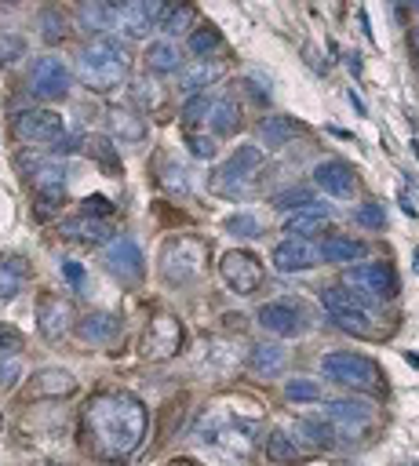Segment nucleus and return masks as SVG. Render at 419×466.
Masks as SVG:
<instances>
[{
	"mask_svg": "<svg viewBox=\"0 0 419 466\" xmlns=\"http://www.w3.org/2000/svg\"><path fill=\"white\" fill-rule=\"evenodd\" d=\"M80 437L96 459L103 462H124L146 437V408L139 397L124 390H103L84 405L80 416Z\"/></svg>",
	"mask_w": 419,
	"mask_h": 466,
	"instance_id": "1",
	"label": "nucleus"
},
{
	"mask_svg": "<svg viewBox=\"0 0 419 466\" xmlns=\"http://www.w3.org/2000/svg\"><path fill=\"white\" fill-rule=\"evenodd\" d=\"M77 77L92 91H114L128 77V48L117 37H103L92 48H84L77 59Z\"/></svg>",
	"mask_w": 419,
	"mask_h": 466,
	"instance_id": "2",
	"label": "nucleus"
},
{
	"mask_svg": "<svg viewBox=\"0 0 419 466\" xmlns=\"http://www.w3.org/2000/svg\"><path fill=\"white\" fill-rule=\"evenodd\" d=\"M208 270V241L183 233L172 237L160 251V277L168 285H194L197 277Z\"/></svg>",
	"mask_w": 419,
	"mask_h": 466,
	"instance_id": "3",
	"label": "nucleus"
},
{
	"mask_svg": "<svg viewBox=\"0 0 419 466\" xmlns=\"http://www.w3.org/2000/svg\"><path fill=\"white\" fill-rule=\"evenodd\" d=\"M321 371H324L332 383L351 387V390H365V394H379L383 390V371L365 353H351V350L324 353L321 357Z\"/></svg>",
	"mask_w": 419,
	"mask_h": 466,
	"instance_id": "4",
	"label": "nucleus"
},
{
	"mask_svg": "<svg viewBox=\"0 0 419 466\" xmlns=\"http://www.w3.org/2000/svg\"><path fill=\"white\" fill-rule=\"evenodd\" d=\"M343 288L351 299H358L365 310L387 303L397 292L394 270L387 262H361V266H347L343 270Z\"/></svg>",
	"mask_w": 419,
	"mask_h": 466,
	"instance_id": "5",
	"label": "nucleus"
},
{
	"mask_svg": "<svg viewBox=\"0 0 419 466\" xmlns=\"http://www.w3.org/2000/svg\"><path fill=\"white\" fill-rule=\"evenodd\" d=\"M168 12H172V8L160 5V0H132V5L114 8V26L121 30V37L142 41L153 26H164Z\"/></svg>",
	"mask_w": 419,
	"mask_h": 466,
	"instance_id": "6",
	"label": "nucleus"
},
{
	"mask_svg": "<svg viewBox=\"0 0 419 466\" xmlns=\"http://www.w3.org/2000/svg\"><path fill=\"white\" fill-rule=\"evenodd\" d=\"M321 306H324V314H328V321L335 328H343L351 335H372L369 310L358 299H351L343 288H321Z\"/></svg>",
	"mask_w": 419,
	"mask_h": 466,
	"instance_id": "7",
	"label": "nucleus"
},
{
	"mask_svg": "<svg viewBox=\"0 0 419 466\" xmlns=\"http://www.w3.org/2000/svg\"><path fill=\"white\" fill-rule=\"evenodd\" d=\"M103 262H106V270L117 277V281L128 285V288H135L146 277V259H142V248H139L135 237H114L106 244Z\"/></svg>",
	"mask_w": 419,
	"mask_h": 466,
	"instance_id": "8",
	"label": "nucleus"
},
{
	"mask_svg": "<svg viewBox=\"0 0 419 466\" xmlns=\"http://www.w3.org/2000/svg\"><path fill=\"white\" fill-rule=\"evenodd\" d=\"M183 350V324L172 314H153L146 332H142V357L150 361H168Z\"/></svg>",
	"mask_w": 419,
	"mask_h": 466,
	"instance_id": "9",
	"label": "nucleus"
},
{
	"mask_svg": "<svg viewBox=\"0 0 419 466\" xmlns=\"http://www.w3.org/2000/svg\"><path fill=\"white\" fill-rule=\"evenodd\" d=\"M324 419L332 423L335 437H361L376 423V408L358 397H340L324 405Z\"/></svg>",
	"mask_w": 419,
	"mask_h": 466,
	"instance_id": "10",
	"label": "nucleus"
},
{
	"mask_svg": "<svg viewBox=\"0 0 419 466\" xmlns=\"http://www.w3.org/2000/svg\"><path fill=\"white\" fill-rule=\"evenodd\" d=\"M219 273H223L226 288L237 292V296H251L263 285V262L251 251H226L223 262H219Z\"/></svg>",
	"mask_w": 419,
	"mask_h": 466,
	"instance_id": "11",
	"label": "nucleus"
},
{
	"mask_svg": "<svg viewBox=\"0 0 419 466\" xmlns=\"http://www.w3.org/2000/svg\"><path fill=\"white\" fill-rule=\"evenodd\" d=\"M69 80L73 77H69L66 62L55 55H44V59H37V66L30 73V96L41 103H59V99H66Z\"/></svg>",
	"mask_w": 419,
	"mask_h": 466,
	"instance_id": "12",
	"label": "nucleus"
},
{
	"mask_svg": "<svg viewBox=\"0 0 419 466\" xmlns=\"http://www.w3.org/2000/svg\"><path fill=\"white\" fill-rule=\"evenodd\" d=\"M12 132L23 142H59L62 139V117L55 110H23L12 124Z\"/></svg>",
	"mask_w": 419,
	"mask_h": 466,
	"instance_id": "13",
	"label": "nucleus"
},
{
	"mask_svg": "<svg viewBox=\"0 0 419 466\" xmlns=\"http://www.w3.org/2000/svg\"><path fill=\"white\" fill-rule=\"evenodd\" d=\"M270 262H274V270H281V273H299V270H314V266H321V248H317L314 241H303V237H288V241H281V244L274 248Z\"/></svg>",
	"mask_w": 419,
	"mask_h": 466,
	"instance_id": "14",
	"label": "nucleus"
},
{
	"mask_svg": "<svg viewBox=\"0 0 419 466\" xmlns=\"http://www.w3.org/2000/svg\"><path fill=\"white\" fill-rule=\"evenodd\" d=\"M260 324L270 335H281V339L303 335V328H306L303 306H296V303H267V306H260Z\"/></svg>",
	"mask_w": 419,
	"mask_h": 466,
	"instance_id": "15",
	"label": "nucleus"
},
{
	"mask_svg": "<svg viewBox=\"0 0 419 466\" xmlns=\"http://www.w3.org/2000/svg\"><path fill=\"white\" fill-rule=\"evenodd\" d=\"M314 182L321 186L328 197H351L358 175H354V168L347 160H321L314 168Z\"/></svg>",
	"mask_w": 419,
	"mask_h": 466,
	"instance_id": "16",
	"label": "nucleus"
},
{
	"mask_svg": "<svg viewBox=\"0 0 419 466\" xmlns=\"http://www.w3.org/2000/svg\"><path fill=\"white\" fill-rule=\"evenodd\" d=\"M223 73H226V62H223V59H194V62L183 69V80H179L183 96H187V99L205 96V87H212L215 80H223Z\"/></svg>",
	"mask_w": 419,
	"mask_h": 466,
	"instance_id": "17",
	"label": "nucleus"
},
{
	"mask_svg": "<svg viewBox=\"0 0 419 466\" xmlns=\"http://www.w3.org/2000/svg\"><path fill=\"white\" fill-rule=\"evenodd\" d=\"M37 324H41V332L48 339H62L73 328V306H69V299L44 296L41 306H37Z\"/></svg>",
	"mask_w": 419,
	"mask_h": 466,
	"instance_id": "18",
	"label": "nucleus"
},
{
	"mask_svg": "<svg viewBox=\"0 0 419 466\" xmlns=\"http://www.w3.org/2000/svg\"><path fill=\"white\" fill-rule=\"evenodd\" d=\"M299 135H303V124H299L296 117L270 114V117L260 121V139H263V146H270V150H281V146H288V142L299 139Z\"/></svg>",
	"mask_w": 419,
	"mask_h": 466,
	"instance_id": "19",
	"label": "nucleus"
},
{
	"mask_svg": "<svg viewBox=\"0 0 419 466\" xmlns=\"http://www.w3.org/2000/svg\"><path fill=\"white\" fill-rule=\"evenodd\" d=\"M33 190L41 201H48V208H55L66 197V168L62 164H41L33 171Z\"/></svg>",
	"mask_w": 419,
	"mask_h": 466,
	"instance_id": "20",
	"label": "nucleus"
},
{
	"mask_svg": "<svg viewBox=\"0 0 419 466\" xmlns=\"http://www.w3.org/2000/svg\"><path fill=\"white\" fill-rule=\"evenodd\" d=\"M306 455L310 452H324V448H335V430L332 423H317V419H299L296 423V437H292Z\"/></svg>",
	"mask_w": 419,
	"mask_h": 466,
	"instance_id": "21",
	"label": "nucleus"
},
{
	"mask_svg": "<svg viewBox=\"0 0 419 466\" xmlns=\"http://www.w3.org/2000/svg\"><path fill=\"white\" fill-rule=\"evenodd\" d=\"M62 237L80 241V244H110V223L92 219V215H77V219L62 223Z\"/></svg>",
	"mask_w": 419,
	"mask_h": 466,
	"instance_id": "22",
	"label": "nucleus"
},
{
	"mask_svg": "<svg viewBox=\"0 0 419 466\" xmlns=\"http://www.w3.org/2000/svg\"><path fill=\"white\" fill-rule=\"evenodd\" d=\"M328 219H332V208L314 201V205H306V208H299L296 215H288V219H285V233L310 241V233H317V230H321Z\"/></svg>",
	"mask_w": 419,
	"mask_h": 466,
	"instance_id": "23",
	"label": "nucleus"
},
{
	"mask_svg": "<svg viewBox=\"0 0 419 466\" xmlns=\"http://www.w3.org/2000/svg\"><path fill=\"white\" fill-rule=\"evenodd\" d=\"M77 26L103 41L106 30H114V8L103 5V0H84V5L77 8Z\"/></svg>",
	"mask_w": 419,
	"mask_h": 466,
	"instance_id": "24",
	"label": "nucleus"
},
{
	"mask_svg": "<svg viewBox=\"0 0 419 466\" xmlns=\"http://www.w3.org/2000/svg\"><path fill=\"white\" fill-rule=\"evenodd\" d=\"M285 364H288V353H285L278 343H260V346H251L248 368L256 371V376H281Z\"/></svg>",
	"mask_w": 419,
	"mask_h": 466,
	"instance_id": "25",
	"label": "nucleus"
},
{
	"mask_svg": "<svg viewBox=\"0 0 419 466\" xmlns=\"http://www.w3.org/2000/svg\"><path fill=\"white\" fill-rule=\"evenodd\" d=\"M117 332H121V321L114 314H88L77 321V335L84 343H110L117 339Z\"/></svg>",
	"mask_w": 419,
	"mask_h": 466,
	"instance_id": "26",
	"label": "nucleus"
},
{
	"mask_svg": "<svg viewBox=\"0 0 419 466\" xmlns=\"http://www.w3.org/2000/svg\"><path fill=\"white\" fill-rule=\"evenodd\" d=\"M77 390V379L69 376L66 368H44L37 383H33V394L37 397H69Z\"/></svg>",
	"mask_w": 419,
	"mask_h": 466,
	"instance_id": "27",
	"label": "nucleus"
},
{
	"mask_svg": "<svg viewBox=\"0 0 419 466\" xmlns=\"http://www.w3.org/2000/svg\"><path fill=\"white\" fill-rule=\"evenodd\" d=\"M183 66V51L176 48V41H153L146 48V69L150 73H176Z\"/></svg>",
	"mask_w": 419,
	"mask_h": 466,
	"instance_id": "28",
	"label": "nucleus"
},
{
	"mask_svg": "<svg viewBox=\"0 0 419 466\" xmlns=\"http://www.w3.org/2000/svg\"><path fill=\"white\" fill-rule=\"evenodd\" d=\"M110 132H114V139H121L124 146H135V142L146 139V121H142L139 114H132V110H114V114H110Z\"/></svg>",
	"mask_w": 419,
	"mask_h": 466,
	"instance_id": "29",
	"label": "nucleus"
},
{
	"mask_svg": "<svg viewBox=\"0 0 419 466\" xmlns=\"http://www.w3.org/2000/svg\"><path fill=\"white\" fill-rule=\"evenodd\" d=\"M263 168V150L260 146H237L233 157L223 164L219 175H237V178H256L251 171H260Z\"/></svg>",
	"mask_w": 419,
	"mask_h": 466,
	"instance_id": "30",
	"label": "nucleus"
},
{
	"mask_svg": "<svg viewBox=\"0 0 419 466\" xmlns=\"http://www.w3.org/2000/svg\"><path fill=\"white\" fill-rule=\"evenodd\" d=\"M361 255H365V241H358V237H328L321 244L324 262H358Z\"/></svg>",
	"mask_w": 419,
	"mask_h": 466,
	"instance_id": "31",
	"label": "nucleus"
},
{
	"mask_svg": "<svg viewBox=\"0 0 419 466\" xmlns=\"http://www.w3.org/2000/svg\"><path fill=\"white\" fill-rule=\"evenodd\" d=\"M208 128H212V135H233V132L241 128V106H237L233 99H219V103H212Z\"/></svg>",
	"mask_w": 419,
	"mask_h": 466,
	"instance_id": "32",
	"label": "nucleus"
},
{
	"mask_svg": "<svg viewBox=\"0 0 419 466\" xmlns=\"http://www.w3.org/2000/svg\"><path fill=\"white\" fill-rule=\"evenodd\" d=\"M263 448H267L270 462H281V466H288V462H299V459L306 455V452H303V448H299V444H296V441H292L285 430H270Z\"/></svg>",
	"mask_w": 419,
	"mask_h": 466,
	"instance_id": "33",
	"label": "nucleus"
},
{
	"mask_svg": "<svg viewBox=\"0 0 419 466\" xmlns=\"http://www.w3.org/2000/svg\"><path fill=\"white\" fill-rule=\"evenodd\" d=\"M187 48H190V55H197V59H212V51L219 48V30H212V26L194 30V33L187 37Z\"/></svg>",
	"mask_w": 419,
	"mask_h": 466,
	"instance_id": "34",
	"label": "nucleus"
},
{
	"mask_svg": "<svg viewBox=\"0 0 419 466\" xmlns=\"http://www.w3.org/2000/svg\"><path fill=\"white\" fill-rule=\"evenodd\" d=\"M306 205H314V197H310L306 186H288V190L274 194V208H281V212H299V208H306Z\"/></svg>",
	"mask_w": 419,
	"mask_h": 466,
	"instance_id": "35",
	"label": "nucleus"
},
{
	"mask_svg": "<svg viewBox=\"0 0 419 466\" xmlns=\"http://www.w3.org/2000/svg\"><path fill=\"white\" fill-rule=\"evenodd\" d=\"M285 397L288 401H299V405H310V401H321V387L314 379H288L285 383Z\"/></svg>",
	"mask_w": 419,
	"mask_h": 466,
	"instance_id": "36",
	"label": "nucleus"
},
{
	"mask_svg": "<svg viewBox=\"0 0 419 466\" xmlns=\"http://www.w3.org/2000/svg\"><path fill=\"white\" fill-rule=\"evenodd\" d=\"M223 226H226L230 233H237V237H260V233H263V223L251 215V212H237V215H230Z\"/></svg>",
	"mask_w": 419,
	"mask_h": 466,
	"instance_id": "37",
	"label": "nucleus"
},
{
	"mask_svg": "<svg viewBox=\"0 0 419 466\" xmlns=\"http://www.w3.org/2000/svg\"><path fill=\"white\" fill-rule=\"evenodd\" d=\"M26 59V41L19 33H0V66H15Z\"/></svg>",
	"mask_w": 419,
	"mask_h": 466,
	"instance_id": "38",
	"label": "nucleus"
},
{
	"mask_svg": "<svg viewBox=\"0 0 419 466\" xmlns=\"http://www.w3.org/2000/svg\"><path fill=\"white\" fill-rule=\"evenodd\" d=\"M194 19H197V12H194V8H172L160 30H164L168 37H183V33L190 30V23H194Z\"/></svg>",
	"mask_w": 419,
	"mask_h": 466,
	"instance_id": "39",
	"label": "nucleus"
},
{
	"mask_svg": "<svg viewBox=\"0 0 419 466\" xmlns=\"http://www.w3.org/2000/svg\"><path fill=\"white\" fill-rule=\"evenodd\" d=\"M208 114H212V99H208V96H194V99H187V106H183V124L194 128V124L208 121Z\"/></svg>",
	"mask_w": 419,
	"mask_h": 466,
	"instance_id": "40",
	"label": "nucleus"
},
{
	"mask_svg": "<svg viewBox=\"0 0 419 466\" xmlns=\"http://www.w3.org/2000/svg\"><path fill=\"white\" fill-rule=\"evenodd\" d=\"M354 219H358V226H365V230H383V226H387L383 205H361V208L354 212Z\"/></svg>",
	"mask_w": 419,
	"mask_h": 466,
	"instance_id": "41",
	"label": "nucleus"
},
{
	"mask_svg": "<svg viewBox=\"0 0 419 466\" xmlns=\"http://www.w3.org/2000/svg\"><path fill=\"white\" fill-rule=\"evenodd\" d=\"M187 146L197 160H212L215 157V139L212 135H197V132H187Z\"/></svg>",
	"mask_w": 419,
	"mask_h": 466,
	"instance_id": "42",
	"label": "nucleus"
},
{
	"mask_svg": "<svg viewBox=\"0 0 419 466\" xmlns=\"http://www.w3.org/2000/svg\"><path fill=\"white\" fill-rule=\"evenodd\" d=\"M19 296V273L12 262H0V299H15Z\"/></svg>",
	"mask_w": 419,
	"mask_h": 466,
	"instance_id": "43",
	"label": "nucleus"
},
{
	"mask_svg": "<svg viewBox=\"0 0 419 466\" xmlns=\"http://www.w3.org/2000/svg\"><path fill=\"white\" fill-rule=\"evenodd\" d=\"M132 96H135V103H142L146 110H150V106H160V91H157V87L150 91V80H135V84H132Z\"/></svg>",
	"mask_w": 419,
	"mask_h": 466,
	"instance_id": "44",
	"label": "nucleus"
},
{
	"mask_svg": "<svg viewBox=\"0 0 419 466\" xmlns=\"http://www.w3.org/2000/svg\"><path fill=\"white\" fill-rule=\"evenodd\" d=\"M41 26H44V41H51V44L66 37V33H62V30H66V23H62L55 12H44V15H41Z\"/></svg>",
	"mask_w": 419,
	"mask_h": 466,
	"instance_id": "45",
	"label": "nucleus"
},
{
	"mask_svg": "<svg viewBox=\"0 0 419 466\" xmlns=\"http://www.w3.org/2000/svg\"><path fill=\"white\" fill-rule=\"evenodd\" d=\"M19 376H23V364H19V357H5L0 361V387H15L19 383Z\"/></svg>",
	"mask_w": 419,
	"mask_h": 466,
	"instance_id": "46",
	"label": "nucleus"
},
{
	"mask_svg": "<svg viewBox=\"0 0 419 466\" xmlns=\"http://www.w3.org/2000/svg\"><path fill=\"white\" fill-rule=\"evenodd\" d=\"M164 171H168V175H164V186H168V190H176V194H179V190H183V194L190 190V178H187V171H179L176 164H168Z\"/></svg>",
	"mask_w": 419,
	"mask_h": 466,
	"instance_id": "47",
	"label": "nucleus"
},
{
	"mask_svg": "<svg viewBox=\"0 0 419 466\" xmlns=\"http://www.w3.org/2000/svg\"><path fill=\"white\" fill-rule=\"evenodd\" d=\"M62 277H66V285L69 288H84V266L80 262H73V259H62Z\"/></svg>",
	"mask_w": 419,
	"mask_h": 466,
	"instance_id": "48",
	"label": "nucleus"
},
{
	"mask_svg": "<svg viewBox=\"0 0 419 466\" xmlns=\"http://www.w3.org/2000/svg\"><path fill=\"white\" fill-rule=\"evenodd\" d=\"M110 212H114V205L106 197H88V201H84V208H80V215H92V219H106Z\"/></svg>",
	"mask_w": 419,
	"mask_h": 466,
	"instance_id": "49",
	"label": "nucleus"
},
{
	"mask_svg": "<svg viewBox=\"0 0 419 466\" xmlns=\"http://www.w3.org/2000/svg\"><path fill=\"white\" fill-rule=\"evenodd\" d=\"M88 146H92V157H99L103 164H110V168L117 164V150H114L106 139H99V135H96V139H88Z\"/></svg>",
	"mask_w": 419,
	"mask_h": 466,
	"instance_id": "50",
	"label": "nucleus"
},
{
	"mask_svg": "<svg viewBox=\"0 0 419 466\" xmlns=\"http://www.w3.org/2000/svg\"><path fill=\"white\" fill-rule=\"evenodd\" d=\"M23 350V335L19 332H5L0 328V357H15Z\"/></svg>",
	"mask_w": 419,
	"mask_h": 466,
	"instance_id": "51",
	"label": "nucleus"
},
{
	"mask_svg": "<svg viewBox=\"0 0 419 466\" xmlns=\"http://www.w3.org/2000/svg\"><path fill=\"white\" fill-rule=\"evenodd\" d=\"M77 146H80V139H77V135H62L51 150H55V157H66V153H77Z\"/></svg>",
	"mask_w": 419,
	"mask_h": 466,
	"instance_id": "52",
	"label": "nucleus"
},
{
	"mask_svg": "<svg viewBox=\"0 0 419 466\" xmlns=\"http://www.w3.org/2000/svg\"><path fill=\"white\" fill-rule=\"evenodd\" d=\"M347 66H351V73H361V66H365V62H361V55H358V51H351V55H347Z\"/></svg>",
	"mask_w": 419,
	"mask_h": 466,
	"instance_id": "53",
	"label": "nucleus"
},
{
	"mask_svg": "<svg viewBox=\"0 0 419 466\" xmlns=\"http://www.w3.org/2000/svg\"><path fill=\"white\" fill-rule=\"evenodd\" d=\"M412 55L419 59V23H415V30H412Z\"/></svg>",
	"mask_w": 419,
	"mask_h": 466,
	"instance_id": "54",
	"label": "nucleus"
},
{
	"mask_svg": "<svg viewBox=\"0 0 419 466\" xmlns=\"http://www.w3.org/2000/svg\"><path fill=\"white\" fill-rule=\"evenodd\" d=\"M351 106H354V110H358V114H361V117H365V103H361V99H358V96H354V91H351Z\"/></svg>",
	"mask_w": 419,
	"mask_h": 466,
	"instance_id": "55",
	"label": "nucleus"
},
{
	"mask_svg": "<svg viewBox=\"0 0 419 466\" xmlns=\"http://www.w3.org/2000/svg\"><path fill=\"white\" fill-rule=\"evenodd\" d=\"M168 466H197V462H194V459H172Z\"/></svg>",
	"mask_w": 419,
	"mask_h": 466,
	"instance_id": "56",
	"label": "nucleus"
},
{
	"mask_svg": "<svg viewBox=\"0 0 419 466\" xmlns=\"http://www.w3.org/2000/svg\"><path fill=\"white\" fill-rule=\"evenodd\" d=\"M412 259H415V262H419V248H415V255H412Z\"/></svg>",
	"mask_w": 419,
	"mask_h": 466,
	"instance_id": "57",
	"label": "nucleus"
}]
</instances>
